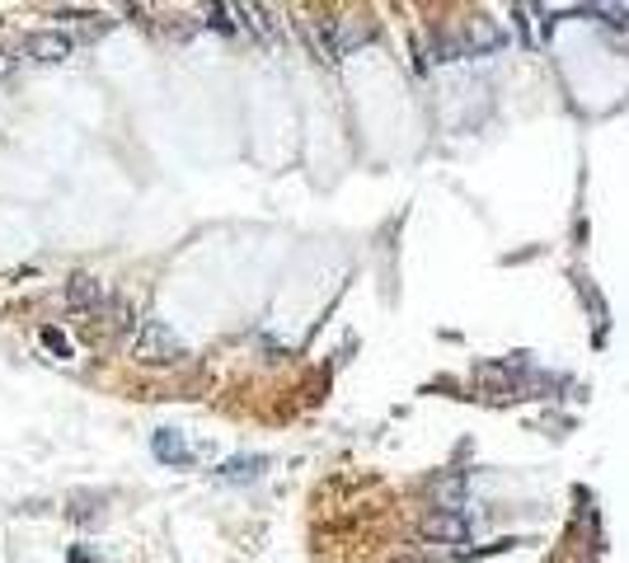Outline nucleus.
Here are the masks:
<instances>
[{
    "instance_id": "7",
    "label": "nucleus",
    "mask_w": 629,
    "mask_h": 563,
    "mask_svg": "<svg viewBox=\"0 0 629 563\" xmlns=\"http://www.w3.org/2000/svg\"><path fill=\"white\" fill-rule=\"evenodd\" d=\"M235 15H245V24H249L254 33H268V29H273V24H268V15H263L259 5H235Z\"/></svg>"
},
{
    "instance_id": "3",
    "label": "nucleus",
    "mask_w": 629,
    "mask_h": 563,
    "mask_svg": "<svg viewBox=\"0 0 629 563\" xmlns=\"http://www.w3.org/2000/svg\"><path fill=\"white\" fill-rule=\"evenodd\" d=\"M66 305H76V310H99V305H104V287H99L94 277H71V282H66Z\"/></svg>"
},
{
    "instance_id": "4",
    "label": "nucleus",
    "mask_w": 629,
    "mask_h": 563,
    "mask_svg": "<svg viewBox=\"0 0 629 563\" xmlns=\"http://www.w3.org/2000/svg\"><path fill=\"white\" fill-rule=\"evenodd\" d=\"M155 456H160V460H165V465H188V460H193V451H188V442H184V437H179V432H169V427H165V432H155Z\"/></svg>"
},
{
    "instance_id": "9",
    "label": "nucleus",
    "mask_w": 629,
    "mask_h": 563,
    "mask_svg": "<svg viewBox=\"0 0 629 563\" xmlns=\"http://www.w3.org/2000/svg\"><path fill=\"white\" fill-rule=\"evenodd\" d=\"M43 343L57 352V357H71V343H66V334H57V329H43Z\"/></svg>"
},
{
    "instance_id": "1",
    "label": "nucleus",
    "mask_w": 629,
    "mask_h": 563,
    "mask_svg": "<svg viewBox=\"0 0 629 563\" xmlns=\"http://www.w3.org/2000/svg\"><path fill=\"white\" fill-rule=\"evenodd\" d=\"M132 357L146 366H174L179 357H184V343H179V334L169 329V324L160 320H146L137 334V348H132Z\"/></svg>"
},
{
    "instance_id": "8",
    "label": "nucleus",
    "mask_w": 629,
    "mask_h": 563,
    "mask_svg": "<svg viewBox=\"0 0 629 563\" xmlns=\"http://www.w3.org/2000/svg\"><path fill=\"white\" fill-rule=\"evenodd\" d=\"M19 71V52L15 47H0V80H15Z\"/></svg>"
},
{
    "instance_id": "6",
    "label": "nucleus",
    "mask_w": 629,
    "mask_h": 563,
    "mask_svg": "<svg viewBox=\"0 0 629 563\" xmlns=\"http://www.w3.org/2000/svg\"><path fill=\"white\" fill-rule=\"evenodd\" d=\"M428 535H437V540H465V535H470V521L465 517H432Z\"/></svg>"
},
{
    "instance_id": "10",
    "label": "nucleus",
    "mask_w": 629,
    "mask_h": 563,
    "mask_svg": "<svg viewBox=\"0 0 629 563\" xmlns=\"http://www.w3.org/2000/svg\"><path fill=\"white\" fill-rule=\"evenodd\" d=\"M212 29H226V33H231V29H235V24H231V10H221V5H216V10H212Z\"/></svg>"
},
{
    "instance_id": "5",
    "label": "nucleus",
    "mask_w": 629,
    "mask_h": 563,
    "mask_svg": "<svg viewBox=\"0 0 629 563\" xmlns=\"http://www.w3.org/2000/svg\"><path fill=\"white\" fill-rule=\"evenodd\" d=\"M216 474H221L226 484H254V479L263 474V456H235V460H226Z\"/></svg>"
},
{
    "instance_id": "2",
    "label": "nucleus",
    "mask_w": 629,
    "mask_h": 563,
    "mask_svg": "<svg viewBox=\"0 0 629 563\" xmlns=\"http://www.w3.org/2000/svg\"><path fill=\"white\" fill-rule=\"evenodd\" d=\"M24 52H29L33 61H43V66H62V61L76 57V43H71V33H62V29H38L24 38Z\"/></svg>"
}]
</instances>
